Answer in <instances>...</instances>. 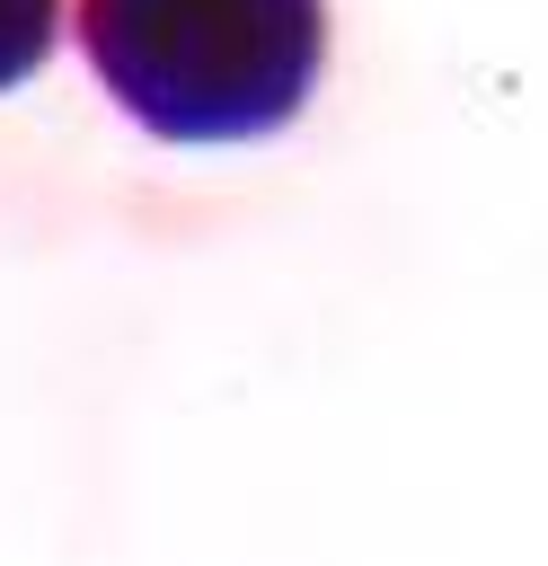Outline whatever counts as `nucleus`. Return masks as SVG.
<instances>
[{
	"label": "nucleus",
	"instance_id": "f03ea898",
	"mask_svg": "<svg viewBox=\"0 0 548 566\" xmlns=\"http://www.w3.org/2000/svg\"><path fill=\"white\" fill-rule=\"evenodd\" d=\"M62 35V0H0V88L35 80Z\"/></svg>",
	"mask_w": 548,
	"mask_h": 566
},
{
	"label": "nucleus",
	"instance_id": "f257e3e1",
	"mask_svg": "<svg viewBox=\"0 0 548 566\" xmlns=\"http://www.w3.org/2000/svg\"><path fill=\"white\" fill-rule=\"evenodd\" d=\"M80 53L159 142H265L327 62V0H80Z\"/></svg>",
	"mask_w": 548,
	"mask_h": 566
}]
</instances>
